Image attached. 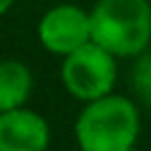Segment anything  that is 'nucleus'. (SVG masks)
Segmentation results:
<instances>
[{"label": "nucleus", "mask_w": 151, "mask_h": 151, "mask_svg": "<svg viewBox=\"0 0 151 151\" xmlns=\"http://www.w3.org/2000/svg\"><path fill=\"white\" fill-rule=\"evenodd\" d=\"M33 90V73L19 59L0 61V111L26 106Z\"/></svg>", "instance_id": "6"}, {"label": "nucleus", "mask_w": 151, "mask_h": 151, "mask_svg": "<svg viewBox=\"0 0 151 151\" xmlns=\"http://www.w3.org/2000/svg\"><path fill=\"white\" fill-rule=\"evenodd\" d=\"M125 151H139V149H137V146H130V149H125Z\"/></svg>", "instance_id": "9"}, {"label": "nucleus", "mask_w": 151, "mask_h": 151, "mask_svg": "<svg viewBox=\"0 0 151 151\" xmlns=\"http://www.w3.org/2000/svg\"><path fill=\"white\" fill-rule=\"evenodd\" d=\"M130 83H132V92L146 106H151V50H144L137 57V61L132 66Z\"/></svg>", "instance_id": "7"}, {"label": "nucleus", "mask_w": 151, "mask_h": 151, "mask_svg": "<svg viewBox=\"0 0 151 151\" xmlns=\"http://www.w3.org/2000/svg\"><path fill=\"white\" fill-rule=\"evenodd\" d=\"M12 5H14V0H0V17H2L5 12H9Z\"/></svg>", "instance_id": "8"}, {"label": "nucleus", "mask_w": 151, "mask_h": 151, "mask_svg": "<svg viewBox=\"0 0 151 151\" xmlns=\"http://www.w3.org/2000/svg\"><path fill=\"white\" fill-rule=\"evenodd\" d=\"M50 123L33 109L0 111V151H47Z\"/></svg>", "instance_id": "5"}, {"label": "nucleus", "mask_w": 151, "mask_h": 151, "mask_svg": "<svg viewBox=\"0 0 151 151\" xmlns=\"http://www.w3.org/2000/svg\"><path fill=\"white\" fill-rule=\"evenodd\" d=\"M80 151H125L139 137V109L130 97L106 94L87 101L73 125Z\"/></svg>", "instance_id": "1"}, {"label": "nucleus", "mask_w": 151, "mask_h": 151, "mask_svg": "<svg viewBox=\"0 0 151 151\" xmlns=\"http://www.w3.org/2000/svg\"><path fill=\"white\" fill-rule=\"evenodd\" d=\"M38 40L40 45L59 57L71 54L92 40L90 12L78 5H54L38 21Z\"/></svg>", "instance_id": "4"}, {"label": "nucleus", "mask_w": 151, "mask_h": 151, "mask_svg": "<svg viewBox=\"0 0 151 151\" xmlns=\"http://www.w3.org/2000/svg\"><path fill=\"white\" fill-rule=\"evenodd\" d=\"M92 40L116 57H139L151 47L149 0H97L90 9Z\"/></svg>", "instance_id": "2"}, {"label": "nucleus", "mask_w": 151, "mask_h": 151, "mask_svg": "<svg viewBox=\"0 0 151 151\" xmlns=\"http://www.w3.org/2000/svg\"><path fill=\"white\" fill-rule=\"evenodd\" d=\"M116 59V54H111L94 40L73 50L61 61V83L66 92L83 104L111 94L118 76Z\"/></svg>", "instance_id": "3"}]
</instances>
